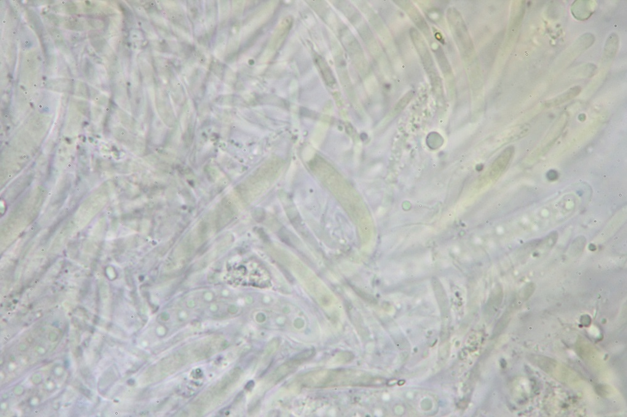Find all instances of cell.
<instances>
[{"label": "cell", "mask_w": 627, "mask_h": 417, "mask_svg": "<svg viewBox=\"0 0 627 417\" xmlns=\"http://www.w3.org/2000/svg\"><path fill=\"white\" fill-rule=\"evenodd\" d=\"M588 1H577L573 4V15L579 20H586L592 14L591 5Z\"/></svg>", "instance_id": "5"}, {"label": "cell", "mask_w": 627, "mask_h": 417, "mask_svg": "<svg viewBox=\"0 0 627 417\" xmlns=\"http://www.w3.org/2000/svg\"><path fill=\"white\" fill-rule=\"evenodd\" d=\"M619 47V39L617 34L612 33L607 40L604 48V55L608 59H612L617 53Z\"/></svg>", "instance_id": "7"}, {"label": "cell", "mask_w": 627, "mask_h": 417, "mask_svg": "<svg viewBox=\"0 0 627 417\" xmlns=\"http://www.w3.org/2000/svg\"><path fill=\"white\" fill-rule=\"evenodd\" d=\"M514 152V147L510 146L501 153L492 165L491 173L492 175L495 176L500 175L506 169L512 157L513 156Z\"/></svg>", "instance_id": "4"}, {"label": "cell", "mask_w": 627, "mask_h": 417, "mask_svg": "<svg viewBox=\"0 0 627 417\" xmlns=\"http://www.w3.org/2000/svg\"><path fill=\"white\" fill-rule=\"evenodd\" d=\"M449 22L455 40L461 52L468 54L474 49L473 42L462 17L455 9H450L447 12Z\"/></svg>", "instance_id": "1"}, {"label": "cell", "mask_w": 627, "mask_h": 417, "mask_svg": "<svg viewBox=\"0 0 627 417\" xmlns=\"http://www.w3.org/2000/svg\"><path fill=\"white\" fill-rule=\"evenodd\" d=\"M525 13V7L524 4H522L520 9L518 10V14H515V17L513 19L511 25V30L512 33L515 34L517 29L518 28L520 24H521L522 18L524 17Z\"/></svg>", "instance_id": "9"}, {"label": "cell", "mask_w": 627, "mask_h": 417, "mask_svg": "<svg viewBox=\"0 0 627 417\" xmlns=\"http://www.w3.org/2000/svg\"><path fill=\"white\" fill-rule=\"evenodd\" d=\"M436 59L438 61V64L440 65L441 68L442 72L445 74L449 73L451 71V66H450L448 61H447L446 55H445L443 50L440 47L435 51Z\"/></svg>", "instance_id": "8"}, {"label": "cell", "mask_w": 627, "mask_h": 417, "mask_svg": "<svg viewBox=\"0 0 627 417\" xmlns=\"http://www.w3.org/2000/svg\"><path fill=\"white\" fill-rule=\"evenodd\" d=\"M411 36L413 42L414 43L415 47L417 48L418 52L419 53L420 57L422 58L423 65L425 69L430 74V78L432 81L440 78L438 76L437 72H436L435 65H434L432 57H431L429 50H428L427 45H426L424 40L419 32L414 28H412L411 31Z\"/></svg>", "instance_id": "2"}, {"label": "cell", "mask_w": 627, "mask_h": 417, "mask_svg": "<svg viewBox=\"0 0 627 417\" xmlns=\"http://www.w3.org/2000/svg\"><path fill=\"white\" fill-rule=\"evenodd\" d=\"M398 3L396 4L402 8L404 11H406L411 19L414 21V22L420 28L426 36L430 34V32L429 27L426 22L424 18H423L420 13L415 8L411 2L408 1H395Z\"/></svg>", "instance_id": "3"}, {"label": "cell", "mask_w": 627, "mask_h": 417, "mask_svg": "<svg viewBox=\"0 0 627 417\" xmlns=\"http://www.w3.org/2000/svg\"><path fill=\"white\" fill-rule=\"evenodd\" d=\"M581 90V89L580 86L573 87L572 89L567 91L566 92L559 95L558 97L547 101V102L545 103V106L547 107V108H551V107H555L561 105V104L566 102V101L577 97V95L580 94Z\"/></svg>", "instance_id": "6"}]
</instances>
